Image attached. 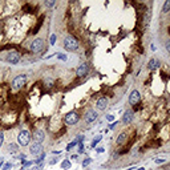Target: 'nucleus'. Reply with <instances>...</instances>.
I'll return each mask as SVG.
<instances>
[{
    "label": "nucleus",
    "mask_w": 170,
    "mask_h": 170,
    "mask_svg": "<svg viewBox=\"0 0 170 170\" xmlns=\"http://www.w3.org/2000/svg\"><path fill=\"white\" fill-rule=\"evenodd\" d=\"M64 48L66 49V51H76V49L78 48V41L76 37H73V36H66L65 39H64Z\"/></svg>",
    "instance_id": "1"
},
{
    "label": "nucleus",
    "mask_w": 170,
    "mask_h": 170,
    "mask_svg": "<svg viewBox=\"0 0 170 170\" xmlns=\"http://www.w3.org/2000/svg\"><path fill=\"white\" fill-rule=\"evenodd\" d=\"M29 141H31V133H29L28 130H21L18 135L19 145H21V146H27V145L29 144Z\"/></svg>",
    "instance_id": "2"
},
{
    "label": "nucleus",
    "mask_w": 170,
    "mask_h": 170,
    "mask_svg": "<svg viewBox=\"0 0 170 170\" xmlns=\"http://www.w3.org/2000/svg\"><path fill=\"white\" fill-rule=\"evenodd\" d=\"M78 120H80V116L76 112H69L65 117H64V121H65L66 125H75L78 122Z\"/></svg>",
    "instance_id": "3"
},
{
    "label": "nucleus",
    "mask_w": 170,
    "mask_h": 170,
    "mask_svg": "<svg viewBox=\"0 0 170 170\" xmlns=\"http://www.w3.org/2000/svg\"><path fill=\"white\" fill-rule=\"evenodd\" d=\"M29 48H31L32 52H35V53L43 51V49H44V41H43V39H35V40L31 43Z\"/></svg>",
    "instance_id": "4"
},
{
    "label": "nucleus",
    "mask_w": 170,
    "mask_h": 170,
    "mask_svg": "<svg viewBox=\"0 0 170 170\" xmlns=\"http://www.w3.org/2000/svg\"><path fill=\"white\" fill-rule=\"evenodd\" d=\"M25 81H27L25 75H19L18 77H15L13 83H12V88L13 89H20L23 85H25Z\"/></svg>",
    "instance_id": "5"
},
{
    "label": "nucleus",
    "mask_w": 170,
    "mask_h": 170,
    "mask_svg": "<svg viewBox=\"0 0 170 170\" xmlns=\"http://www.w3.org/2000/svg\"><path fill=\"white\" fill-rule=\"evenodd\" d=\"M141 101V93L138 90H133L129 96V104L130 105H138V102Z\"/></svg>",
    "instance_id": "6"
},
{
    "label": "nucleus",
    "mask_w": 170,
    "mask_h": 170,
    "mask_svg": "<svg viewBox=\"0 0 170 170\" xmlns=\"http://www.w3.org/2000/svg\"><path fill=\"white\" fill-rule=\"evenodd\" d=\"M29 152L33 156H40L41 152H43V144H40V142H33L31 145V147H29Z\"/></svg>",
    "instance_id": "7"
},
{
    "label": "nucleus",
    "mask_w": 170,
    "mask_h": 170,
    "mask_svg": "<svg viewBox=\"0 0 170 170\" xmlns=\"http://www.w3.org/2000/svg\"><path fill=\"white\" fill-rule=\"evenodd\" d=\"M88 72H89V65H88L87 63H83L77 68V71H76V75H77V77H84V76L88 75Z\"/></svg>",
    "instance_id": "8"
},
{
    "label": "nucleus",
    "mask_w": 170,
    "mask_h": 170,
    "mask_svg": "<svg viewBox=\"0 0 170 170\" xmlns=\"http://www.w3.org/2000/svg\"><path fill=\"white\" fill-rule=\"evenodd\" d=\"M96 118H97V112L93 110V109H89L87 113H85V116H84V120H85L87 124H90V122L96 121Z\"/></svg>",
    "instance_id": "9"
},
{
    "label": "nucleus",
    "mask_w": 170,
    "mask_h": 170,
    "mask_svg": "<svg viewBox=\"0 0 170 170\" xmlns=\"http://www.w3.org/2000/svg\"><path fill=\"white\" fill-rule=\"evenodd\" d=\"M33 140H35V142L43 144V141L45 140V132H44L43 129H36L35 132H33Z\"/></svg>",
    "instance_id": "10"
},
{
    "label": "nucleus",
    "mask_w": 170,
    "mask_h": 170,
    "mask_svg": "<svg viewBox=\"0 0 170 170\" xmlns=\"http://www.w3.org/2000/svg\"><path fill=\"white\" fill-rule=\"evenodd\" d=\"M19 60H20V56H19L18 52H11L7 56V61H8L9 64H18Z\"/></svg>",
    "instance_id": "11"
},
{
    "label": "nucleus",
    "mask_w": 170,
    "mask_h": 170,
    "mask_svg": "<svg viewBox=\"0 0 170 170\" xmlns=\"http://www.w3.org/2000/svg\"><path fill=\"white\" fill-rule=\"evenodd\" d=\"M133 118H134V113L133 110H126L124 113V117H122V122L124 124H130L133 121Z\"/></svg>",
    "instance_id": "12"
},
{
    "label": "nucleus",
    "mask_w": 170,
    "mask_h": 170,
    "mask_svg": "<svg viewBox=\"0 0 170 170\" xmlns=\"http://www.w3.org/2000/svg\"><path fill=\"white\" fill-rule=\"evenodd\" d=\"M107 107H108V98H105V97L98 98L97 102H96V108L98 110H104Z\"/></svg>",
    "instance_id": "13"
},
{
    "label": "nucleus",
    "mask_w": 170,
    "mask_h": 170,
    "mask_svg": "<svg viewBox=\"0 0 170 170\" xmlns=\"http://www.w3.org/2000/svg\"><path fill=\"white\" fill-rule=\"evenodd\" d=\"M159 60L158 59H152V60L149 61V64H147V68H149V71H157L159 68Z\"/></svg>",
    "instance_id": "14"
},
{
    "label": "nucleus",
    "mask_w": 170,
    "mask_h": 170,
    "mask_svg": "<svg viewBox=\"0 0 170 170\" xmlns=\"http://www.w3.org/2000/svg\"><path fill=\"white\" fill-rule=\"evenodd\" d=\"M126 138H128V134H126V133H121V134L118 135V137H117V145H118V146L124 144V142L126 141Z\"/></svg>",
    "instance_id": "15"
},
{
    "label": "nucleus",
    "mask_w": 170,
    "mask_h": 170,
    "mask_svg": "<svg viewBox=\"0 0 170 170\" xmlns=\"http://www.w3.org/2000/svg\"><path fill=\"white\" fill-rule=\"evenodd\" d=\"M71 166H72V164H71L69 159H64V161L61 162V169H64V170H69Z\"/></svg>",
    "instance_id": "16"
},
{
    "label": "nucleus",
    "mask_w": 170,
    "mask_h": 170,
    "mask_svg": "<svg viewBox=\"0 0 170 170\" xmlns=\"http://www.w3.org/2000/svg\"><path fill=\"white\" fill-rule=\"evenodd\" d=\"M169 11H170V0H166L164 4V8H162V12H164V13H167Z\"/></svg>",
    "instance_id": "17"
},
{
    "label": "nucleus",
    "mask_w": 170,
    "mask_h": 170,
    "mask_svg": "<svg viewBox=\"0 0 170 170\" xmlns=\"http://www.w3.org/2000/svg\"><path fill=\"white\" fill-rule=\"evenodd\" d=\"M8 152L12 153V154H15V153L18 152V145H15V144H11L8 146Z\"/></svg>",
    "instance_id": "18"
},
{
    "label": "nucleus",
    "mask_w": 170,
    "mask_h": 170,
    "mask_svg": "<svg viewBox=\"0 0 170 170\" xmlns=\"http://www.w3.org/2000/svg\"><path fill=\"white\" fill-rule=\"evenodd\" d=\"M44 158H45V154H44V153H43V154H40V156L37 157V159H36V161H35V164H37V165H43V164H41V162L44 161Z\"/></svg>",
    "instance_id": "19"
},
{
    "label": "nucleus",
    "mask_w": 170,
    "mask_h": 170,
    "mask_svg": "<svg viewBox=\"0 0 170 170\" xmlns=\"http://www.w3.org/2000/svg\"><path fill=\"white\" fill-rule=\"evenodd\" d=\"M78 142L77 141H73V142H71L69 145H68V146H66V150H68V152H69V150H72V147H75L76 145H77Z\"/></svg>",
    "instance_id": "20"
},
{
    "label": "nucleus",
    "mask_w": 170,
    "mask_h": 170,
    "mask_svg": "<svg viewBox=\"0 0 170 170\" xmlns=\"http://www.w3.org/2000/svg\"><path fill=\"white\" fill-rule=\"evenodd\" d=\"M100 141H101V137H100V135H98V137H96V138L93 140V142H92V147H95Z\"/></svg>",
    "instance_id": "21"
},
{
    "label": "nucleus",
    "mask_w": 170,
    "mask_h": 170,
    "mask_svg": "<svg viewBox=\"0 0 170 170\" xmlns=\"http://www.w3.org/2000/svg\"><path fill=\"white\" fill-rule=\"evenodd\" d=\"M55 4H56V1L53 0V1H45V6L47 7H49V8H52V7H55Z\"/></svg>",
    "instance_id": "22"
},
{
    "label": "nucleus",
    "mask_w": 170,
    "mask_h": 170,
    "mask_svg": "<svg viewBox=\"0 0 170 170\" xmlns=\"http://www.w3.org/2000/svg\"><path fill=\"white\" fill-rule=\"evenodd\" d=\"M149 20H150V12H146V15H145V19H144L145 24L149 23Z\"/></svg>",
    "instance_id": "23"
},
{
    "label": "nucleus",
    "mask_w": 170,
    "mask_h": 170,
    "mask_svg": "<svg viewBox=\"0 0 170 170\" xmlns=\"http://www.w3.org/2000/svg\"><path fill=\"white\" fill-rule=\"evenodd\" d=\"M90 162H92V159H90V158H87V159H85V161H83V166H84V167H85V166H88V165H89Z\"/></svg>",
    "instance_id": "24"
},
{
    "label": "nucleus",
    "mask_w": 170,
    "mask_h": 170,
    "mask_svg": "<svg viewBox=\"0 0 170 170\" xmlns=\"http://www.w3.org/2000/svg\"><path fill=\"white\" fill-rule=\"evenodd\" d=\"M3 142H4V133H3V132H0V147H1Z\"/></svg>",
    "instance_id": "25"
},
{
    "label": "nucleus",
    "mask_w": 170,
    "mask_h": 170,
    "mask_svg": "<svg viewBox=\"0 0 170 170\" xmlns=\"http://www.w3.org/2000/svg\"><path fill=\"white\" fill-rule=\"evenodd\" d=\"M11 167H12V164H11V162H8V164H6V165H4V167H3V169H1V170H9V169H11Z\"/></svg>",
    "instance_id": "26"
},
{
    "label": "nucleus",
    "mask_w": 170,
    "mask_h": 170,
    "mask_svg": "<svg viewBox=\"0 0 170 170\" xmlns=\"http://www.w3.org/2000/svg\"><path fill=\"white\" fill-rule=\"evenodd\" d=\"M49 41H51V44L53 45V44L56 43V35H51V40H49Z\"/></svg>",
    "instance_id": "27"
},
{
    "label": "nucleus",
    "mask_w": 170,
    "mask_h": 170,
    "mask_svg": "<svg viewBox=\"0 0 170 170\" xmlns=\"http://www.w3.org/2000/svg\"><path fill=\"white\" fill-rule=\"evenodd\" d=\"M78 152H80V153L84 152V145L81 144V142H80V145H78Z\"/></svg>",
    "instance_id": "28"
},
{
    "label": "nucleus",
    "mask_w": 170,
    "mask_h": 170,
    "mask_svg": "<svg viewBox=\"0 0 170 170\" xmlns=\"http://www.w3.org/2000/svg\"><path fill=\"white\" fill-rule=\"evenodd\" d=\"M165 47H166V51L170 53V40L167 41V43H166V45H165Z\"/></svg>",
    "instance_id": "29"
},
{
    "label": "nucleus",
    "mask_w": 170,
    "mask_h": 170,
    "mask_svg": "<svg viewBox=\"0 0 170 170\" xmlns=\"http://www.w3.org/2000/svg\"><path fill=\"white\" fill-rule=\"evenodd\" d=\"M57 57L60 59V60H66V56L65 55H57Z\"/></svg>",
    "instance_id": "30"
},
{
    "label": "nucleus",
    "mask_w": 170,
    "mask_h": 170,
    "mask_svg": "<svg viewBox=\"0 0 170 170\" xmlns=\"http://www.w3.org/2000/svg\"><path fill=\"white\" fill-rule=\"evenodd\" d=\"M43 169V165H37V166L35 167V170H41Z\"/></svg>",
    "instance_id": "31"
},
{
    "label": "nucleus",
    "mask_w": 170,
    "mask_h": 170,
    "mask_svg": "<svg viewBox=\"0 0 170 170\" xmlns=\"http://www.w3.org/2000/svg\"><path fill=\"white\" fill-rule=\"evenodd\" d=\"M114 120V117L113 116H108V121H113Z\"/></svg>",
    "instance_id": "32"
},
{
    "label": "nucleus",
    "mask_w": 170,
    "mask_h": 170,
    "mask_svg": "<svg viewBox=\"0 0 170 170\" xmlns=\"http://www.w3.org/2000/svg\"><path fill=\"white\" fill-rule=\"evenodd\" d=\"M97 152L98 153H102V152H104V147H97Z\"/></svg>",
    "instance_id": "33"
},
{
    "label": "nucleus",
    "mask_w": 170,
    "mask_h": 170,
    "mask_svg": "<svg viewBox=\"0 0 170 170\" xmlns=\"http://www.w3.org/2000/svg\"><path fill=\"white\" fill-rule=\"evenodd\" d=\"M56 162H57V161H56V159H52V161H51V165H55Z\"/></svg>",
    "instance_id": "34"
},
{
    "label": "nucleus",
    "mask_w": 170,
    "mask_h": 170,
    "mask_svg": "<svg viewBox=\"0 0 170 170\" xmlns=\"http://www.w3.org/2000/svg\"><path fill=\"white\" fill-rule=\"evenodd\" d=\"M138 170H145V169H142V167H141V169H138Z\"/></svg>",
    "instance_id": "35"
},
{
    "label": "nucleus",
    "mask_w": 170,
    "mask_h": 170,
    "mask_svg": "<svg viewBox=\"0 0 170 170\" xmlns=\"http://www.w3.org/2000/svg\"><path fill=\"white\" fill-rule=\"evenodd\" d=\"M29 170H32V169H29Z\"/></svg>",
    "instance_id": "36"
}]
</instances>
